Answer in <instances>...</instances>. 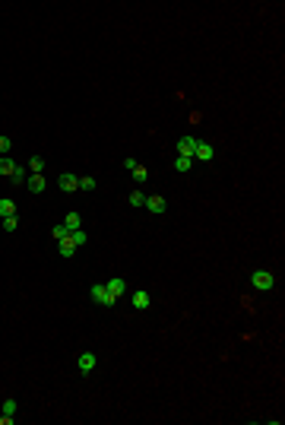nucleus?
<instances>
[{"mask_svg": "<svg viewBox=\"0 0 285 425\" xmlns=\"http://www.w3.org/2000/svg\"><path fill=\"white\" fill-rule=\"evenodd\" d=\"M250 286H254V289H263V292H266V289H273V286H276V276L269 273V270H254V273H250Z\"/></svg>", "mask_w": 285, "mask_h": 425, "instance_id": "f257e3e1", "label": "nucleus"}, {"mask_svg": "<svg viewBox=\"0 0 285 425\" xmlns=\"http://www.w3.org/2000/svg\"><path fill=\"white\" fill-rule=\"evenodd\" d=\"M89 295H92V301H98V305H105V308H111L114 301H118L111 292H108V286H101V282H95V286L89 289Z\"/></svg>", "mask_w": 285, "mask_h": 425, "instance_id": "f03ea898", "label": "nucleus"}, {"mask_svg": "<svg viewBox=\"0 0 285 425\" xmlns=\"http://www.w3.org/2000/svg\"><path fill=\"white\" fill-rule=\"evenodd\" d=\"M57 187H60V191H67V194H73V191H79V178L73 172H64L57 178Z\"/></svg>", "mask_w": 285, "mask_h": 425, "instance_id": "7ed1b4c3", "label": "nucleus"}, {"mask_svg": "<svg viewBox=\"0 0 285 425\" xmlns=\"http://www.w3.org/2000/svg\"><path fill=\"white\" fill-rule=\"evenodd\" d=\"M215 150L209 143H203V140H196V150H193V162H213Z\"/></svg>", "mask_w": 285, "mask_h": 425, "instance_id": "20e7f679", "label": "nucleus"}, {"mask_svg": "<svg viewBox=\"0 0 285 425\" xmlns=\"http://www.w3.org/2000/svg\"><path fill=\"white\" fill-rule=\"evenodd\" d=\"M25 187H29V194H42L45 187H48L45 175H29V178H25Z\"/></svg>", "mask_w": 285, "mask_h": 425, "instance_id": "39448f33", "label": "nucleus"}, {"mask_svg": "<svg viewBox=\"0 0 285 425\" xmlns=\"http://www.w3.org/2000/svg\"><path fill=\"white\" fill-rule=\"evenodd\" d=\"M142 206H146L149 213H165V210H168L165 197H159V194H152V197H146V203H142Z\"/></svg>", "mask_w": 285, "mask_h": 425, "instance_id": "423d86ee", "label": "nucleus"}, {"mask_svg": "<svg viewBox=\"0 0 285 425\" xmlns=\"http://www.w3.org/2000/svg\"><path fill=\"white\" fill-rule=\"evenodd\" d=\"M193 150H196V140H193V137H181V140H178V156L193 159Z\"/></svg>", "mask_w": 285, "mask_h": 425, "instance_id": "0eeeda50", "label": "nucleus"}, {"mask_svg": "<svg viewBox=\"0 0 285 425\" xmlns=\"http://www.w3.org/2000/svg\"><path fill=\"white\" fill-rule=\"evenodd\" d=\"M149 305H152L149 292H146V289H137V292H133V308H137V311H146Z\"/></svg>", "mask_w": 285, "mask_h": 425, "instance_id": "6e6552de", "label": "nucleus"}, {"mask_svg": "<svg viewBox=\"0 0 285 425\" xmlns=\"http://www.w3.org/2000/svg\"><path fill=\"white\" fill-rule=\"evenodd\" d=\"M105 286H108V292H111V295H114V299H120V295H124V292H127V282H124V279H120V276H114V279H108V282H105Z\"/></svg>", "mask_w": 285, "mask_h": 425, "instance_id": "1a4fd4ad", "label": "nucleus"}, {"mask_svg": "<svg viewBox=\"0 0 285 425\" xmlns=\"http://www.w3.org/2000/svg\"><path fill=\"white\" fill-rule=\"evenodd\" d=\"M76 368H79L83 375H89L92 368H95V355H92V352H83V355L76 359Z\"/></svg>", "mask_w": 285, "mask_h": 425, "instance_id": "9d476101", "label": "nucleus"}, {"mask_svg": "<svg viewBox=\"0 0 285 425\" xmlns=\"http://www.w3.org/2000/svg\"><path fill=\"white\" fill-rule=\"evenodd\" d=\"M57 251H60V257H73V254H76V245H73V238H70V235L57 241Z\"/></svg>", "mask_w": 285, "mask_h": 425, "instance_id": "9b49d317", "label": "nucleus"}, {"mask_svg": "<svg viewBox=\"0 0 285 425\" xmlns=\"http://www.w3.org/2000/svg\"><path fill=\"white\" fill-rule=\"evenodd\" d=\"M10 178H13V184H16V187H25V178H29V175H25V165H19V162H16V168H13Z\"/></svg>", "mask_w": 285, "mask_h": 425, "instance_id": "f8f14e48", "label": "nucleus"}, {"mask_svg": "<svg viewBox=\"0 0 285 425\" xmlns=\"http://www.w3.org/2000/svg\"><path fill=\"white\" fill-rule=\"evenodd\" d=\"M0 216H3V219L6 216H16V203H13L10 197H0Z\"/></svg>", "mask_w": 285, "mask_h": 425, "instance_id": "ddd939ff", "label": "nucleus"}, {"mask_svg": "<svg viewBox=\"0 0 285 425\" xmlns=\"http://www.w3.org/2000/svg\"><path fill=\"white\" fill-rule=\"evenodd\" d=\"M64 225L70 228V232H76V228H83V219H79V213H67V219H64Z\"/></svg>", "mask_w": 285, "mask_h": 425, "instance_id": "4468645a", "label": "nucleus"}, {"mask_svg": "<svg viewBox=\"0 0 285 425\" xmlns=\"http://www.w3.org/2000/svg\"><path fill=\"white\" fill-rule=\"evenodd\" d=\"M29 172H32V175H42V172H45V159H42V156H32V159H29Z\"/></svg>", "mask_w": 285, "mask_h": 425, "instance_id": "2eb2a0df", "label": "nucleus"}, {"mask_svg": "<svg viewBox=\"0 0 285 425\" xmlns=\"http://www.w3.org/2000/svg\"><path fill=\"white\" fill-rule=\"evenodd\" d=\"M70 238H73V245H76V248H83L86 241H89V235H86L83 228H76V232H70Z\"/></svg>", "mask_w": 285, "mask_h": 425, "instance_id": "dca6fc26", "label": "nucleus"}, {"mask_svg": "<svg viewBox=\"0 0 285 425\" xmlns=\"http://www.w3.org/2000/svg\"><path fill=\"white\" fill-rule=\"evenodd\" d=\"M13 168H16V162L6 159V156H0V175H13Z\"/></svg>", "mask_w": 285, "mask_h": 425, "instance_id": "f3484780", "label": "nucleus"}, {"mask_svg": "<svg viewBox=\"0 0 285 425\" xmlns=\"http://www.w3.org/2000/svg\"><path fill=\"white\" fill-rule=\"evenodd\" d=\"M133 181H137V184H146V178H149V172H146V168H142V165H137V168H133Z\"/></svg>", "mask_w": 285, "mask_h": 425, "instance_id": "a211bd4d", "label": "nucleus"}, {"mask_svg": "<svg viewBox=\"0 0 285 425\" xmlns=\"http://www.w3.org/2000/svg\"><path fill=\"white\" fill-rule=\"evenodd\" d=\"M174 168H178V172H190V168H193V159H187V156H178V162H174Z\"/></svg>", "mask_w": 285, "mask_h": 425, "instance_id": "6ab92c4d", "label": "nucleus"}, {"mask_svg": "<svg viewBox=\"0 0 285 425\" xmlns=\"http://www.w3.org/2000/svg\"><path fill=\"white\" fill-rule=\"evenodd\" d=\"M67 235H70V228H67L64 222H60V225H54V228H51V238H57V241H60V238H67Z\"/></svg>", "mask_w": 285, "mask_h": 425, "instance_id": "aec40b11", "label": "nucleus"}, {"mask_svg": "<svg viewBox=\"0 0 285 425\" xmlns=\"http://www.w3.org/2000/svg\"><path fill=\"white\" fill-rule=\"evenodd\" d=\"M127 200H130V206H142V203H146L142 191H130V197H127Z\"/></svg>", "mask_w": 285, "mask_h": 425, "instance_id": "412c9836", "label": "nucleus"}, {"mask_svg": "<svg viewBox=\"0 0 285 425\" xmlns=\"http://www.w3.org/2000/svg\"><path fill=\"white\" fill-rule=\"evenodd\" d=\"M79 191H95V178H89V175L79 178Z\"/></svg>", "mask_w": 285, "mask_h": 425, "instance_id": "4be33fe9", "label": "nucleus"}, {"mask_svg": "<svg viewBox=\"0 0 285 425\" xmlns=\"http://www.w3.org/2000/svg\"><path fill=\"white\" fill-rule=\"evenodd\" d=\"M16 409H19L16 400H3V413H6V416H16Z\"/></svg>", "mask_w": 285, "mask_h": 425, "instance_id": "5701e85b", "label": "nucleus"}, {"mask_svg": "<svg viewBox=\"0 0 285 425\" xmlns=\"http://www.w3.org/2000/svg\"><path fill=\"white\" fill-rule=\"evenodd\" d=\"M16 225H19L16 216H6V219H3V232H16Z\"/></svg>", "mask_w": 285, "mask_h": 425, "instance_id": "b1692460", "label": "nucleus"}, {"mask_svg": "<svg viewBox=\"0 0 285 425\" xmlns=\"http://www.w3.org/2000/svg\"><path fill=\"white\" fill-rule=\"evenodd\" d=\"M10 150H13V140L10 137H0V156H6Z\"/></svg>", "mask_w": 285, "mask_h": 425, "instance_id": "393cba45", "label": "nucleus"}, {"mask_svg": "<svg viewBox=\"0 0 285 425\" xmlns=\"http://www.w3.org/2000/svg\"><path fill=\"white\" fill-rule=\"evenodd\" d=\"M137 165H140L137 159H124V168H127V172H133V168H137Z\"/></svg>", "mask_w": 285, "mask_h": 425, "instance_id": "a878e982", "label": "nucleus"}]
</instances>
